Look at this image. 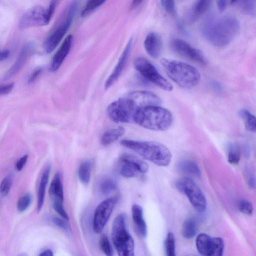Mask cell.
Instances as JSON below:
<instances>
[{
  "label": "cell",
  "mask_w": 256,
  "mask_h": 256,
  "mask_svg": "<svg viewBox=\"0 0 256 256\" xmlns=\"http://www.w3.org/2000/svg\"><path fill=\"white\" fill-rule=\"evenodd\" d=\"M160 98L155 94L146 90L130 92L112 102L107 108V114L113 122H134V118L138 110L148 106H158Z\"/></svg>",
  "instance_id": "6da1fadb"
},
{
  "label": "cell",
  "mask_w": 256,
  "mask_h": 256,
  "mask_svg": "<svg viewBox=\"0 0 256 256\" xmlns=\"http://www.w3.org/2000/svg\"><path fill=\"white\" fill-rule=\"evenodd\" d=\"M240 30V24L234 16L211 14L206 16L200 25L202 36L210 43L218 48L228 45Z\"/></svg>",
  "instance_id": "7a4b0ae2"
},
{
  "label": "cell",
  "mask_w": 256,
  "mask_h": 256,
  "mask_svg": "<svg viewBox=\"0 0 256 256\" xmlns=\"http://www.w3.org/2000/svg\"><path fill=\"white\" fill-rule=\"evenodd\" d=\"M120 144L157 166H166L171 162V152L168 148L160 142L123 140Z\"/></svg>",
  "instance_id": "3957f363"
},
{
  "label": "cell",
  "mask_w": 256,
  "mask_h": 256,
  "mask_svg": "<svg viewBox=\"0 0 256 256\" xmlns=\"http://www.w3.org/2000/svg\"><path fill=\"white\" fill-rule=\"evenodd\" d=\"M160 64L169 78L182 88L190 89L200 82V72L190 64L167 58L162 59Z\"/></svg>",
  "instance_id": "277c9868"
},
{
  "label": "cell",
  "mask_w": 256,
  "mask_h": 256,
  "mask_svg": "<svg viewBox=\"0 0 256 256\" xmlns=\"http://www.w3.org/2000/svg\"><path fill=\"white\" fill-rule=\"evenodd\" d=\"M134 122L150 130L164 131L170 128L173 122L171 112L158 106H148L138 111Z\"/></svg>",
  "instance_id": "5b68a950"
},
{
  "label": "cell",
  "mask_w": 256,
  "mask_h": 256,
  "mask_svg": "<svg viewBox=\"0 0 256 256\" xmlns=\"http://www.w3.org/2000/svg\"><path fill=\"white\" fill-rule=\"evenodd\" d=\"M112 238L119 256L134 255V241L126 229L125 217L122 214L118 215L113 222Z\"/></svg>",
  "instance_id": "8992f818"
},
{
  "label": "cell",
  "mask_w": 256,
  "mask_h": 256,
  "mask_svg": "<svg viewBox=\"0 0 256 256\" xmlns=\"http://www.w3.org/2000/svg\"><path fill=\"white\" fill-rule=\"evenodd\" d=\"M78 4V0H74L70 4L62 21L44 41L43 46L46 53H51L57 47L68 31L74 17Z\"/></svg>",
  "instance_id": "52a82bcc"
},
{
  "label": "cell",
  "mask_w": 256,
  "mask_h": 256,
  "mask_svg": "<svg viewBox=\"0 0 256 256\" xmlns=\"http://www.w3.org/2000/svg\"><path fill=\"white\" fill-rule=\"evenodd\" d=\"M177 189L185 194L192 206L199 212H204L206 208L204 195L196 184L190 178L184 177L176 182Z\"/></svg>",
  "instance_id": "ba28073f"
},
{
  "label": "cell",
  "mask_w": 256,
  "mask_h": 256,
  "mask_svg": "<svg viewBox=\"0 0 256 256\" xmlns=\"http://www.w3.org/2000/svg\"><path fill=\"white\" fill-rule=\"evenodd\" d=\"M134 66L138 72L147 80L166 91H171L172 84L158 71L156 67L147 59L138 57L134 61Z\"/></svg>",
  "instance_id": "9c48e42d"
},
{
  "label": "cell",
  "mask_w": 256,
  "mask_h": 256,
  "mask_svg": "<svg viewBox=\"0 0 256 256\" xmlns=\"http://www.w3.org/2000/svg\"><path fill=\"white\" fill-rule=\"evenodd\" d=\"M50 20L46 8L36 6L30 8L22 14L19 20L18 28L20 30H24L43 26L48 24Z\"/></svg>",
  "instance_id": "30bf717a"
},
{
  "label": "cell",
  "mask_w": 256,
  "mask_h": 256,
  "mask_svg": "<svg viewBox=\"0 0 256 256\" xmlns=\"http://www.w3.org/2000/svg\"><path fill=\"white\" fill-rule=\"evenodd\" d=\"M118 200L114 196L105 200L96 207L93 218L92 228L96 234L101 233L106 224Z\"/></svg>",
  "instance_id": "8fae6325"
},
{
  "label": "cell",
  "mask_w": 256,
  "mask_h": 256,
  "mask_svg": "<svg viewBox=\"0 0 256 256\" xmlns=\"http://www.w3.org/2000/svg\"><path fill=\"white\" fill-rule=\"evenodd\" d=\"M171 46L174 52L198 64L204 66L207 64L206 59L203 52L186 42L178 38H174Z\"/></svg>",
  "instance_id": "7c38bea8"
},
{
  "label": "cell",
  "mask_w": 256,
  "mask_h": 256,
  "mask_svg": "<svg viewBox=\"0 0 256 256\" xmlns=\"http://www.w3.org/2000/svg\"><path fill=\"white\" fill-rule=\"evenodd\" d=\"M133 39L131 38L126 46L111 74L104 84L106 89L110 87L119 78L128 60L132 48Z\"/></svg>",
  "instance_id": "4fadbf2b"
},
{
  "label": "cell",
  "mask_w": 256,
  "mask_h": 256,
  "mask_svg": "<svg viewBox=\"0 0 256 256\" xmlns=\"http://www.w3.org/2000/svg\"><path fill=\"white\" fill-rule=\"evenodd\" d=\"M73 42L72 35L68 36L54 56L50 67L51 72L58 70L69 53Z\"/></svg>",
  "instance_id": "5bb4252c"
},
{
  "label": "cell",
  "mask_w": 256,
  "mask_h": 256,
  "mask_svg": "<svg viewBox=\"0 0 256 256\" xmlns=\"http://www.w3.org/2000/svg\"><path fill=\"white\" fill-rule=\"evenodd\" d=\"M144 47L148 54L154 58H159L162 51V42L156 32H149L144 41Z\"/></svg>",
  "instance_id": "9a60e30c"
},
{
  "label": "cell",
  "mask_w": 256,
  "mask_h": 256,
  "mask_svg": "<svg viewBox=\"0 0 256 256\" xmlns=\"http://www.w3.org/2000/svg\"><path fill=\"white\" fill-rule=\"evenodd\" d=\"M32 48V43H28L24 46L14 64L6 73L4 80L10 79L20 72L30 55Z\"/></svg>",
  "instance_id": "2e32d148"
},
{
  "label": "cell",
  "mask_w": 256,
  "mask_h": 256,
  "mask_svg": "<svg viewBox=\"0 0 256 256\" xmlns=\"http://www.w3.org/2000/svg\"><path fill=\"white\" fill-rule=\"evenodd\" d=\"M212 0H196L186 15V21L193 23L202 16L208 9Z\"/></svg>",
  "instance_id": "e0dca14e"
},
{
  "label": "cell",
  "mask_w": 256,
  "mask_h": 256,
  "mask_svg": "<svg viewBox=\"0 0 256 256\" xmlns=\"http://www.w3.org/2000/svg\"><path fill=\"white\" fill-rule=\"evenodd\" d=\"M132 218L135 228L138 234L142 238L147 235V226L144 218L142 208L134 204L132 208Z\"/></svg>",
  "instance_id": "ac0fdd59"
},
{
  "label": "cell",
  "mask_w": 256,
  "mask_h": 256,
  "mask_svg": "<svg viewBox=\"0 0 256 256\" xmlns=\"http://www.w3.org/2000/svg\"><path fill=\"white\" fill-rule=\"evenodd\" d=\"M50 195L52 202H63L64 196L62 176L60 172H56L51 182L49 188Z\"/></svg>",
  "instance_id": "d6986e66"
},
{
  "label": "cell",
  "mask_w": 256,
  "mask_h": 256,
  "mask_svg": "<svg viewBox=\"0 0 256 256\" xmlns=\"http://www.w3.org/2000/svg\"><path fill=\"white\" fill-rule=\"evenodd\" d=\"M199 253L206 256H212L214 254L213 238L204 233L199 234L196 241Z\"/></svg>",
  "instance_id": "ffe728a7"
},
{
  "label": "cell",
  "mask_w": 256,
  "mask_h": 256,
  "mask_svg": "<svg viewBox=\"0 0 256 256\" xmlns=\"http://www.w3.org/2000/svg\"><path fill=\"white\" fill-rule=\"evenodd\" d=\"M50 170V166H48L44 170L41 176L38 191L37 210L38 212L41 210L44 204L46 190L48 181Z\"/></svg>",
  "instance_id": "44dd1931"
},
{
  "label": "cell",
  "mask_w": 256,
  "mask_h": 256,
  "mask_svg": "<svg viewBox=\"0 0 256 256\" xmlns=\"http://www.w3.org/2000/svg\"><path fill=\"white\" fill-rule=\"evenodd\" d=\"M119 160L130 164L138 173H146L149 169V166L146 162L131 154H124L120 157Z\"/></svg>",
  "instance_id": "7402d4cb"
},
{
  "label": "cell",
  "mask_w": 256,
  "mask_h": 256,
  "mask_svg": "<svg viewBox=\"0 0 256 256\" xmlns=\"http://www.w3.org/2000/svg\"><path fill=\"white\" fill-rule=\"evenodd\" d=\"M178 169L185 174L200 176V170L197 164L191 160H184L179 162L176 165Z\"/></svg>",
  "instance_id": "603a6c76"
},
{
  "label": "cell",
  "mask_w": 256,
  "mask_h": 256,
  "mask_svg": "<svg viewBox=\"0 0 256 256\" xmlns=\"http://www.w3.org/2000/svg\"><path fill=\"white\" fill-rule=\"evenodd\" d=\"M125 130L122 126H119L106 132L101 138V144L106 146L112 143L122 136Z\"/></svg>",
  "instance_id": "cb8c5ba5"
},
{
  "label": "cell",
  "mask_w": 256,
  "mask_h": 256,
  "mask_svg": "<svg viewBox=\"0 0 256 256\" xmlns=\"http://www.w3.org/2000/svg\"><path fill=\"white\" fill-rule=\"evenodd\" d=\"M92 166V161L89 160L84 161L79 166L78 177L82 183L88 184L89 182Z\"/></svg>",
  "instance_id": "d4e9b609"
},
{
  "label": "cell",
  "mask_w": 256,
  "mask_h": 256,
  "mask_svg": "<svg viewBox=\"0 0 256 256\" xmlns=\"http://www.w3.org/2000/svg\"><path fill=\"white\" fill-rule=\"evenodd\" d=\"M240 116L244 123L246 128L251 132H256V120L255 116L248 110L242 109L238 112Z\"/></svg>",
  "instance_id": "484cf974"
},
{
  "label": "cell",
  "mask_w": 256,
  "mask_h": 256,
  "mask_svg": "<svg viewBox=\"0 0 256 256\" xmlns=\"http://www.w3.org/2000/svg\"><path fill=\"white\" fill-rule=\"evenodd\" d=\"M197 232V224L192 218L186 220L183 224L182 228V236L186 238L190 239L194 236Z\"/></svg>",
  "instance_id": "4316f807"
},
{
  "label": "cell",
  "mask_w": 256,
  "mask_h": 256,
  "mask_svg": "<svg viewBox=\"0 0 256 256\" xmlns=\"http://www.w3.org/2000/svg\"><path fill=\"white\" fill-rule=\"evenodd\" d=\"M106 0H88L80 12L82 17H86L102 6Z\"/></svg>",
  "instance_id": "83f0119b"
},
{
  "label": "cell",
  "mask_w": 256,
  "mask_h": 256,
  "mask_svg": "<svg viewBox=\"0 0 256 256\" xmlns=\"http://www.w3.org/2000/svg\"><path fill=\"white\" fill-rule=\"evenodd\" d=\"M117 187L116 181L111 178H106L102 180L100 185V192L108 194L114 191Z\"/></svg>",
  "instance_id": "f1b7e54d"
},
{
  "label": "cell",
  "mask_w": 256,
  "mask_h": 256,
  "mask_svg": "<svg viewBox=\"0 0 256 256\" xmlns=\"http://www.w3.org/2000/svg\"><path fill=\"white\" fill-rule=\"evenodd\" d=\"M240 158V152L239 147L235 144L232 143L228 146V160L233 164H238Z\"/></svg>",
  "instance_id": "f546056e"
},
{
  "label": "cell",
  "mask_w": 256,
  "mask_h": 256,
  "mask_svg": "<svg viewBox=\"0 0 256 256\" xmlns=\"http://www.w3.org/2000/svg\"><path fill=\"white\" fill-rule=\"evenodd\" d=\"M240 10L244 12L252 14L255 12L256 0H237Z\"/></svg>",
  "instance_id": "4dcf8cb0"
},
{
  "label": "cell",
  "mask_w": 256,
  "mask_h": 256,
  "mask_svg": "<svg viewBox=\"0 0 256 256\" xmlns=\"http://www.w3.org/2000/svg\"><path fill=\"white\" fill-rule=\"evenodd\" d=\"M120 174L122 176L126 178H131L135 176L138 173L134 168L129 164L119 160Z\"/></svg>",
  "instance_id": "1f68e13d"
},
{
  "label": "cell",
  "mask_w": 256,
  "mask_h": 256,
  "mask_svg": "<svg viewBox=\"0 0 256 256\" xmlns=\"http://www.w3.org/2000/svg\"><path fill=\"white\" fill-rule=\"evenodd\" d=\"M166 252L167 256H175V237L172 232L168 234L165 241Z\"/></svg>",
  "instance_id": "d6a6232c"
},
{
  "label": "cell",
  "mask_w": 256,
  "mask_h": 256,
  "mask_svg": "<svg viewBox=\"0 0 256 256\" xmlns=\"http://www.w3.org/2000/svg\"><path fill=\"white\" fill-rule=\"evenodd\" d=\"M32 202V196L30 193H26L22 196L17 202V209L20 212L25 211L30 205Z\"/></svg>",
  "instance_id": "836d02e7"
},
{
  "label": "cell",
  "mask_w": 256,
  "mask_h": 256,
  "mask_svg": "<svg viewBox=\"0 0 256 256\" xmlns=\"http://www.w3.org/2000/svg\"><path fill=\"white\" fill-rule=\"evenodd\" d=\"M100 246L103 252L108 256H112V249L106 235L102 234L100 238Z\"/></svg>",
  "instance_id": "e575fe53"
},
{
  "label": "cell",
  "mask_w": 256,
  "mask_h": 256,
  "mask_svg": "<svg viewBox=\"0 0 256 256\" xmlns=\"http://www.w3.org/2000/svg\"><path fill=\"white\" fill-rule=\"evenodd\" d=\"M238 208L241 212L248 216L252 215L254 212L252 204L246 200H241L239 201Z\"/></svg>",
  "instance_id": "d590c367"
},
{
  "label": "cell",
  "mask_w": 256,
  "mask_h": 256,
  "mask_svg": "<svg viewBox=\"0 0 256 256\" xmlns=\"http://www.w3.org/2000/svg\"><path fill=\"white\" fill-rule=\"evenodd\" d=\"M50 220L58 228L66 232H71V228L66 222L68 220L55 216H52Z\"/></svg>",
  "instance_id": "8d00e7d4"
},
{
  "label": "cell",
  "mask_w": 256,
  "mask_h": 256,
  "mask_svg": "<svg viewBox=\"0 0 256 256\" xmlns=\"http://www.w3.org/2000/svg\"><path fill=\"white\" fill-rule=\"evenodd\" d=\"M214 256H221L224 250V242L220 237H214Z\"/></svg>",
  "instance_id": "74e56055"
},
{
  "label": "cell",
  "mask_w": 256,
  "mask_h": 256,
  "mask_svg": "<svg viewBox=\"0 0 256 256\" xmlns=\"http://www.w3.org/2000/svg\"><path fill=\"white\" fill-rule=\"evenodd\" d=\"M12 184V179L11 176H6L0 184V192L3 196H6L10 192Z\"/></svg>",
  "instance_id": "f35d334b"
},
{
  "label": "cell",
  "mask_w": 256,
  "mask_h": 256,
  "mask_svg": "<svg viewBox=\"0 0 256 256\" xmlns=\"http://www.w3.org/2000/svg\"><path fill=\"white\" fill-rule=\"evenodd\" d=\"M162 6L164 10L170 15H176L175 3L174 0H160Z\"/></svg>",
  "instance_id": "ab89813d"
},
{
  "label": "cell",
  "mask_w": 256,
  "mask_h": 256,
  "mask_svg": "<svg viewBox=\"0 0 256 256\" xmlns=\"http://www.w3.org/2000/svg\"><path fill=\"white\" fill-rule=\"evenodd\" d=\"M52 206L54 210L64 219L68 220L69 217L66 212L63 202H52Z\"/></svg>",
  "instance_id": "60d3db41"
},
{
  "label": "cell",
  "mask_w": 256,
  "mask_h": 256,
  "mask_svg": "<svg viewBox=\"0 0 256 256\" xmlns=\"http://www.w3.org/2000/svg\"><path fill=\"white\" fill-rule=\"evenodd\" d=\"M28 158V154H24L16 162L15 168L18 171H21L24 166Z\"/></svg>",
  "instance_id": "b9f144b4"
},
{
  "label": "cell",
  "mask_w": 256,
  "mask_h": 256,
  "mask_svg": "<svg viewBox=\"0 0 256 256\" xmlns=\"http://www.w3.org/2000/svg\"><path fill=\"white\" fill-rule=\"evenodd\" d=\"M14 86V82L0 86V95L6 94L10 93Z\"/></svg>",
  "instance_id": "7bdbcfd3"
},
{
  "label": "cell",
  "mask_w": 256,
  "mask_h": 256,
  "mask_svg": "<svg viewBox=\"0 0 256 256\" xmlns=\"http://www.w3.org/2000/svg\"><path fill=\"white\" fill-rule=\"evenodd\" d=\"M42 70L41 68H38L35 70L30 76L28 80V83L34 82L42 73Z\"/></svg>",
  "instance_id": "ee69618b"
},
{
  "label": "cell",
  "mask_w": 256,
  "mask_h": 256,
  "mask_svg": "<svg viewBox=\"0 0 256 256\" xmlns=\"http://www.w3.org/2000/svg\"><path fill=\"white\" fill-rule=\"evenodd\" d=\"M226 0H218V8L221 12H224L226 6Z\"/></svg>",
  "instance_id": "f6af8a7d"
},
{
  "label": "cell",
  "mask_w": 256,
  "mask_h": 256,
  "mask_svg": "<svg viewBox=\"0 0 256 256\" xmlns=\"http://www.w3.org/2000/svg\"><path fill=\"white\" fill-rule=\"evenodd\" d=\"M10 56V52L8 50H0V62L7 59Z\"/></svg>",
  "instance_id": "bcb514c9"
},
{
  "label": "cell",
  "mask_w": 256,
  "mask_h": 256,
  "mask_svg": "<svg viewBox=\"0 0 256 256\" xmlns=\"http://www.w3.org/2000/svg\"><path fill=\"white\" fill-rule=\"evenodd\" d=\"M144 0H132L131 4V8L135 9L138 7L142 2Z\"/></svg>",
  "instance_id": "7dc6e473"
},
{
  "label": "cell",
  "mask_w": 256,
  "mask_h": 256,
  "mask_svg": "<svg viewBox=\"0 0 256 256\" xmlns=\"http://www.w3.org/2000/svg\"><path fill=\"white\" fill-rule=\"evenodd\" d=\"M54 254L49 249H47L42 251L39 254L40 256H52Z\"/></svg>",
  "instance_id": "c3c4849f"
},
{
  "label": "cell",
  "mask_w": 256,
  "mask_h": 256,
  "mask_svg": "<svg viewBox=\"0 0 256 256\" xmlns=\"http://www.w3.org/2000/svg\"><path fill=\"white\" fill-rule=\"evenodd\" d=\"M237 0H230V3L232 4H234L235 3V2Z\"/></svg>",
  "instance_id": "681fc988"
}]
</instances>
